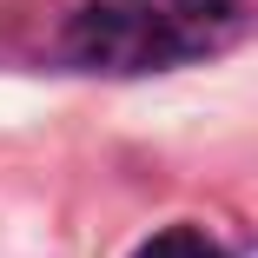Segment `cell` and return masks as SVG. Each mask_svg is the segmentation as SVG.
I'll list each match as a JSON object with an SVG mask.
<instances>
[{
    "label": "cell",
    "mask_w": 258,
    "mask_h": 258,
    "mask_svg": "<svg viewBox=\"0 0 258 258\" xmlns=\"http://www.w3.org/2000/svg\"><path fill=\"white\" fill-rule=\"evenodd\" d=\"M245 27V0H73L60 14L53 53L73 73L146 80L232 53Z\"/></svg>",
    "instance_id": "cell-1"
},
{
    "label": "cell",
    "mask_w": 258,
    "mask_h": 258,
    "mask_svg": "<svg viewBox=\"0 0 258 258\" xmlns=\"http://www.w3.org/2000/svg\"><path fill=\"white\" fill-rule=\"evenodd\" d=\"M133 258H232L205 225H166V232H152Z\"/></svg>",
    "instance_id": "cell-2"
}]
</instances>
